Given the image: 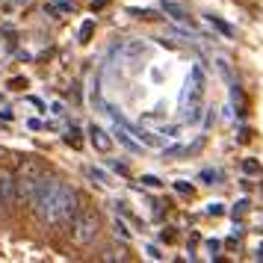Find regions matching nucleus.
<instances>
[{
    "label": "nucleus",
    "instance_id": "f257e3e1",
    "mask_svg": "<svg viewBox=\"0 0 263 263\" xmlns=\"http://www.w3.org/2000/svg\"><path fill=\"white\" fill-rule=\"evenodd\" d=\"M60 183L62 180H57L53 175H42L36 183V190L30 192V210H33V216H36L39 222H45L48 225L50 219V210H53V201H57V192H60Z\"/></svg>",
    "mask_w": 263,
    "mask_h": 263
},
{
    "label": "nucleus",
    "instance_id": "f03ea898",
    "mask_svg": "<svg viewBox=\"0 0 263 263\" xmlns=\"http://www.w3.org/2000/svg\"><path fill=\"white\" fill-rule=\"evenodd\" d=\"M80 210H83V207H80V195H77V190L60 183V192H57V201H53V210H50L48 225H53V228L71 225Z\"/></svg>",
    "mask_w": 263,
    "mask_h": 263
},
{
    "label": "nucleus",
    "instance_id": "7ed1b4c3",
    "mask_svg": "<svg viewBox=\"0 0 263 263\" xmlns=\"http://www.w3.org/2000/svg\"><path fill=\"white\" fill-rule=\"evenodd\" d=\"M48 172V166L39 160V157H24L21 160V166L15 172V180H18V198L21 201H30V192L36 190L39 178Z\"/></svg>",
    "mask_w": 263,
    "mask_h": 263
},
{
    "label": "nucleus",
    "instance_id": "20e7f679",
    "mask_svg": "<svg viewBox=\"0 0 263 263\" xmlns=\"http://www.w3.org/2000/svg\"><path fill=\"white\" fill-rule=\"evenodd\" d=\"M98 234H101V216L95 210H80L71 222V239L77 246H89L98 239Z\"/></svg>",
    "mask_w": 263,
    "mask_h": 263
},
{
    "label": "nucleus",
    "instance_id": "39448f33",
    "mask_svg": "<svg viewBox=\"0 0 263 263\" xmlns=\"http://www.w3.org/2000/svg\"><path fill=\"white\" fill-rule=\"evenodd\" d=\"M18 180H15V172L12 168H0V207L3 210H18Z\"/></svg>",
    "mask_w": 263,
    "mask_h": 263
},
{
    "label": "nucleus",
    "instance_id": "423d86ee",
    "mask_svg": "<svg viewBox=\"0 0 263 263\" xmlns=\"http://www.w3.org/2000/svg\"><path fill=\"white\" fill-rule=\"evenodd\" d=\"M201 89H204V74H201V68H192L190 80H186V86H183L180 101H183V104H195V101L201 98Z\"/></svg>",
    "mask_w": 263,
    "mask_h": 263
},
{
    "label": "nucleus",
    "instance_id": "0eeeda50",
    "mask_svg": "<svg viewBox=\"0 0 263 263\" xmlns=\"http://www.w3.org/2000/svg\"><path fill=\"white\" fill-rule=\"evenodd\" d=\"M89 139H92V145H95L98 151H104V154H107L109 148H112V139H109V133H107V130H101L98 124H92V127H89Z\"/></svg>",
    "mask_w": 263,
    "mask_h": 263
},
{
    "label": "nucleus",
    "instance_id": "6e6552de",
    "mask_svg": "<svg viewBox=\"0 0 263 263\" xmlns=\"http://www.w3.org/2000/svg\"><path fill=\"white\" fill-rule=\"evenodd\" d=\"M163 12H168L175 21H186V9L178 6V3H172V0H163Z\"/></svg>",
    "mask_w": 263,
    "mask_h": 263
},
{
    "label": "nucleus",
    "instance_id": "1a4fd4ad",
    "mask_svg": "<svg viewBox=\"0 0 263 263\" xmlns=\"http://www.w3.org/2000/svg\"><path fill=\"white\" fill-rule=\"evenodd\" d=\"M231 98H234V104H237V109H239V116H246V98H242V92H239L237 86H234V89H231Z\"/></svg>",
    "mask_w": 263,
    "mask_h": 263
},
{
    "label": "nucleus",
    "instance_id": "9d476101",
    "mask_svg": "<svg viewBox=\"0 0 263 263\" xmlns=\"http://www.w3.org/2000/svg\"><path fill=\"white\" fill-rule=\"evenodd\" d=\"M65 142L71 145V148H83V139H80V130H77V127H71V130L65 133Z\"/></svg>",
    "mask_w": 263,
    "mask_h": 263
},
{
    "label": "nucleus",
    "instance_id": "9b49d317",
    "mask_svg": "<svg viewBox=\"0 0 263 263\" xmlns=\"http://www.w3.org/2000/svg\"><path fill=\"white\" fill-rule=\"evenodd\" d=\"M92 33H95V21L89 18V21H83V27H80V42H89Z\"/></svg>",
    "mask_w": 263,
    "mask_h": 263
},
{
    "label": "nucleus",
    "instance_id": "f8f14e48",
    "mask_svg": "<svg viewBox=\"0 0 263 263\" xmlns=\"http://www.w3.org/2000/svg\"><path fill=\"white\" fill-rule=\"evenodd\" d=\"M116 136H119V142L124 145V148H130V151H139V145L133 142V139H130V136H127L124 130H116Z\"/></svg>",
    "mask_w": 263,
    "mask_h": 263
},
{
    "label": "nucleus",
    "instance_id": "ddd939ff",
    "mask_svg": "<svg viewBox=\"0 0 263 263\" xmlns=\"http://www.w3.org/2000/svg\"><path fill=\"white\" fill-rule=\"evenodd\" d=\"M242 172H246V175H260V163H257V160H246V163H242Z\"/></svg>",
    "mask_w": 263,
    "mask_h": 263
},
{
    "label": "nucleus",
    "instance_id": "4468645a",
    "mask_svg": "<svg viewBox=\"0 0 263 263\" xmlns=\"http://www.w3.org/2000/svg\"><path fill=\"white\" fill-rule=\"evenodd\" d=\"M86 175H89L92 180H98V183H104V186H107V175H104L101 168H86Z\"/></svg>",
    "mask_w": 263,
    "mask_h": 263
},
{
    "label": "nucleus",
    "instance_id": "2eb2a0df",
    "mask_svg": "<svg viewBox=\"0 0 263 263\" xmlns=\"http://www.w3.org/2000/svg\"><path fill=\"white\" fill-rule=\"evenodd\" d=\"M175 190H178L180 195H192V186L186 183V180H178V183H175Z\"/></svg>",
    "mask_w": 263,
    "mask_h": 263
},
{
    "label": "nucleus",
    "instance_id": "dca6fc26",
    "mask_svg": "<svg viewBox=\"0 0 263 263\" xmlns=\"http://www.w3.org/2000/svg\"><path fill=\"white\" fill-rule=\"evenodd\" d=\"M9 89H27V80L24 77H12L9 80Z\"/></svg>",
    "mask_w": 263,
    "mask_h": 263
},
{
    "label": "nucleus",
    "instance_id": "f3484780",
    "mask_svg": "<svg viewBox=\"0 0 263 263\" xmlns=\"http://www.w3.org/2000/svg\"><path fill=\"white\" fill-rule=\"evenodd\" d=\"M109 0H92V12H101V9H107Z\"/></svg>",
    "mask_w": 263,
    "mask_h": 263
},
{
    "label": "nucleus",
    "instance_id": "a211bd4d",
    "mask_svg": "<svg viewBox=\"0 0 263 263\" xmlns=\"http://www.w3.org/2000/svg\"><path fill=\"white\" fill-rule=\"evenodd\" d=\"M210 21H213V24L219 27V30H222V33H225V36H231V33H234V30H231V27H228V24H222V21H219V18H210Z\"/></svg>",
    "mask_w": 263,
    "mask_h": 263
},
{
    "label": "nucleus",
    "instance_id": "6ab92c4d",
    "mask_svg": "<svg viewBox=\"0 0 263 263\" xmlns=\"http://www.w3.org/2000/svg\"><path fill=\"white\" fill-rule=\"evenodd\" d=\"M116 234H121V239H130V231L121 225V222H116Z\"/></svg>",
    "mask_w": 263,
    "mask_h": 263
},
{
    "label": "nucleus",
    "instance_id": "aec40b11",
    "mask_svg": "<svg viewBox=\"0 0 263 263\" xmlns=\"http://www.w3.org/2000/svg\"><path fill=\"white\" fill-rule=\"evenodd\" d=\"M160 239H163V242H175V231H172V228H166V231L160 234Z\"/></svg>",
    "mask_w": 263,
    "mask_h": 263
},
{
    "label": "nucleus",
    "instance_id": "412c9836",
    "mask_svg": "<svg viewBox=\"0 0 263 263\" xmlns=\"http://www.w3.org/2000/svg\"><path fill=\"white\" fill-rule=\"evenodd\" d=\"M142 183H145V186H160V178H154V175H145Z\"/></svg>",
    "mask_w": 263,
    "mask_h": 263
},
{
    "label": "nucleus",
    "instance_id": "4be33fe9",
    "mask_svg": "<svg viewBox=\"0 0 263 263\" xmlns=\"http://www.w3.org/2000/svg\"><path fill=\"white\" fill-rule=\"evenodd\" d=\"M109 166L116 168V172H119V175H127V166H121V163H116V160H112V163H109Z\"/></svg>",
    "mask_w": 263,
    "mask_h": 263
},
{
    "label": "nucleus",
    "instance_id": "5701e85b",
    "mask_svg": "<svg viewBox=\"0 0 263 263\" xmlns=\"http://www.w3.org/2000/svg\"><path fill=\"white\" fill-rule=\"evenodd\" d=\"M222 213V204H210V216H219Z\"/></svg>",
    "mask_w": 263,
    "mask_h": 263
},
{
    "label": "nucleus",
    "instance_id": "b1692460",
    "mask_svg": "<svg viewBox=\"0 0 263 263\" xmlns=\"http://www.w3.org/2000/svg\"><path fill=\"white\" fill-rule=\"evenodd\" d=\"M257 257H260V260H263V246H260V249H257Z\"/></svg>",
    "mask_w": 263,
    "mask_h": 263
}]
</instances>
